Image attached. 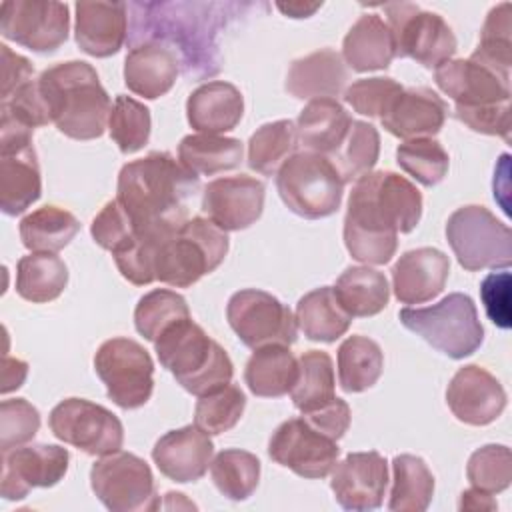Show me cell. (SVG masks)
I'll use <instances>...</instances> for the list:
<instances>
[{"mask_svg": "<svg viewBox=\"0 0 512 512\" xmlns=\"http://www.w3.org/2000/svg\"><path fill=\"white\" fill-rule=\"evenodd\" d=\"M244 146L220 134H188L178 144V160L196 176H214L242 164Z\"/></svg>", "mask_w": 512, "mask_h": 512, "instance_id": "obj_34", "label": "cell"}, {"mask_svg": "<svg viewBox=\"0 0 512 512\" xmlns=\"http://www.w3.org/2000/svg\"><path fill=\"white\" fill-rule=\"evenodd\" d=\"M348 82V68L332 48H322L294 60L286 74V92L294 98H334L344 92Z\"/></svg>", "mask_w": 512, "mask_h": 512, "instance_id": "obj_28", "label": "cell"}, {"mask_svg": "<svg viewBox=\"0 0 512 512\" xmlns=\"http://www.w3.org/2000/svg\"><path fill=\"white\" fill-rule=\"evenodd\" d=\"M296 144L298 136L292 120L262 124L248 140V166L258 174L274 176L294 154Z\"/></svg>", "mask_w": 512, "mask_h": 512, "instance_id": "obj_43", "label": "cell"}, {"mask_svg": "<svg viewBox=\"0 0 512 512\" xmlns=\"http://www.w3.org/2000/svg\"><path fill=\"white\" fill-rule=\"evenodd\" d=\"M68 462V450L58 444H30L2 450V498L22 500L32 488L58 484L68 470Z\"/></svg>", "mask_w": 512, "mask_h": 512, "instance_id": "obj_17", "label": "cell"}, {"mask_svg": "<svg viewBox=\"0 0 512 512\" xmlns=\"http://www.w3.org/2000/svg\"><path fill=\"white\" fill-rule=\"evenodd\" d=\"M314 428H318L322 434L334 438V440H340L348 426H350V406L342 400V398H334L332 402H328L326 406L314 410V412H308V414H302Z\"/></svg>", "mask_w": 512, "mask_h": 512, "instance_id": "obj_55", "label": "cell"}, {"mask_svg": "<svg viewBox=\"0 0 512 512\" xmlns=\"http://www.w3.org/2000/svg\"><path fill=\"white\" fill-rule=\"evenodd\" d=\"M266 186L248 174L224 176L202 190V212L224 232L250 228L264 210Z\"/></svg>", "mask_w": 512, "mask_h": 512, "instance_id": "obj_18", "label": "cell"}, {"mask_svg": "<svg viewBox=\"0 0 512 512\" xmlns=\"http://www.w3.org/2000/svg\"><path fill=\"white\" fill-rule=\"evenodd\" d=\"M398 166L422 186H436L444 180L450 158L434 138H412L396 148Z\"/></svg>", "mask_w": 512, "mask_h": 512, "instance_id": "obj_48", "label": "cell"}, {"mask_svg": "<svg viewBox=\"0 0 512 512\" xmlns=\"http://www.w3.org/2000/svg\"><path fill=\"white\" fill-rule=\"evenodd\" d=\"M334 294L352 318H368L386 308L390 286L380 270L370 266H350L338 276Z\"/></svg>", "mask_w": 512, "mask_h": 512, "instance_id": "obj_35", "label": "cell"}, {"mask_svg": "<svg viewBox=\"0 0 512 512\" xmlns=\"http://www.w3.org/2000/svg\"><path fill=\"white\" fill-rule=\"evenodd\" d=\"M404 90L400 82L388 76H374V78H360L352 82L344 90V102L352 106L354 112L374 118L384 116L392 100Z\"/></svg>", "mask_w": 512, "mask_h": 512, "instance_id": "obj_50", "label": "cell"}, {"mask_svg": "<svg viewBox=\"0 0 512 512\" xmlns=\"http://www.w3.org/2000/svg\"><path fill=\"white\" fill-rule=\"evenodd\" d=\"M48 426L52 434L90 456L118 452L124 444V428L116 414L86 398H66L58 402Z\"/></svg>", "mask_w": 512, "mask_h": 512, "instance_id": "obj_14", "label": "cell"}, {"mask_svg": "<svg viewBox=\"0 0 512 512\" xmlns=\"http://www.w3.org/2000/svg\"><path fill=\"white\" fill-rule=\"evenodd\" d=\"M236 4L214 2H132L130 46L158 42L178 48L184 72L204 78L220 70L216 36ZM174 52V50H172Z\"/></svg>", "mask_w": 512, "mask_h": 512, "instance_id": "obj_3", "label": "cell"}, {"mask_svg": "<svg viewBox=\"0 0 512 512\" xmlns=\"http://www.w3.org/2000/svg\"><path fill=\"white\" fill-rule=\"evenodd\" d=\"M96 498L112 512H152L160 508L156 484L146 460L132 452H112L90 468Z\"/></svg>", "mask_w": 512, "mask_h": 512, "instance_id": "obj_12", "label": "cell"}, {"mask_svg": "<svg viewBox=\"0 0 512 512\" xmlns=\"http://www.w3.org/2000/svg\"><path fill=\"white\" fill-rule=\"evenodd\" d=\"M74 38L82 52L94 58H108L120 52L128 38L126 2H76Z\"/></svg>", "mask_w": 512, "mask_h": 512, "instance_id": "obj_23", "label": "cell"}, {"mask_svg": "<svg viewBox=\"0 0 512 512\" xmlns=\"http://www.w3.org/2000/svg\"><path fill=\"white\" fill-rule=\"evenodd\" d=\"M468 482L488 494L506 490L512 482V454L504 444H486L474 450L466 464Z\"/></svg>", "mask_w": 512, "mask_h": 512, "instance_id": "obj_49", "label": "cell"}, {"mask_svg": "<svg viewBox=\"0 0 512 512\" xmlns=\"http://www.w3.org/2000/svg\"><path fill=\"white\" fill-rule=\"evenodd\" d=\"M0 32L32 52H56L68 38V4L54 0H8L0 8Z\"/></svg>", "mask_w": 512, "mask_h": 512, "instance_id": "obj_15", "label": "cell"}, {"mask_svg": "<svg viewBox=\"0 0 512 512\" xmlns=\"http://www.w3.org/2000/svg\"><path fill=\"white\" fill-rule=\"evenodd\" d=\"M276 190L290 212L320 220L338 212L344 182L326 156L302 150L294 152L276 172Z\"/></svg>", "mask_w": 512, "mask_h": 512, "instance_id": "obj_8", "label": "cell"}, {"mask_svg": "<svg viewBox=\"0 0 512 512\" xmlns=\"http://www.w3.org/2000/svg\"><path fill=\"white\" fill-rule=\"evenodd\" d=\"M338 382L344 392H364L382 376L384 354L368 336H348L338 346Z\"/></svg>", "mask_w": 512, "mask_h": 512, "instance_id": "obj_38", "label": "cell"}, {"mask_svg": "<svg viewBox=\"0 0 512 512\" xmlns=\"http://www.w3.org/2000/svg\"><path fill=\"white\" fill-rule=\"evenodd\" d=\"M42 194L34 146L0 152V208L6 216L26 212Z\"/></svg>", "mask_w": 512, "mask_h": 512, "instance_id": "obj_29", "label": "cell"}, {"mask_svg": "<svg viewBox=\"0 0 512 512\" xmlns=\"http://www.w3.org/2000/svg\"><path fill=\"white\" fill-rule=\"evenodd\" d=\"M270 458L302 478H324L338 462V440L322 434L304 416L284 420L270 436Z\"/></svg>", "mask_w": 512, "mask_h": 512, "instance_id": "obj_16", "label": "cell"}, {"mask_svg": "<svg viewBox=\"0 0 512 512\" xmlns=\"http://www.w3.org/2000/svg\"><path fill=\"white\" fill-rule=\"evenodd\" d=\"M470 60L490 68L500 78L510 82L512 66V8L508 2L494 6L480 30L478 48Z\"/></svg>", "mask_w": 512, "mask_h": 512, "instance_id": "obj_42", "label": "cell"}, {"mask_svg": "<svg viewBox=\"0 0 512 512\" xmlns=\"http://www.w3.org/2000/svg\"><path fill=\"white\" fill-rule=\"evenodd\" d=\"M434 496V476L428 464L414 454H398L392 460V490L388 510L424 512Z\"/></svg>", "mask_w": 512, "mask_h": 512, "instance_id": "obj_37", "label": "cell"}, {"mask_svg": "<svg viewBox=\"0 0 512 512\" xmlns=\"http://www.w3.org/2000/svg\"><path fill=\"white\" fill-rule=\"evenodd\" d=\"M228 234L204 216L188 218L156 254V280L188 288L214 272L228 254Z\"/></svg>", "mask_w": 512, "mask_h": 512, "instance_id": "obj_6", "label": "cell"}, {"mask_svg": "<svg viewBox=\"0 0 512 512\" xmlns=\"http://www.w3.org/2000/svg\"><path fill=\"white\" fill-rule=\"evenodd\" d=\"M298 376V358L288 346L270 344L256 348L244 368V382L254 396L280 398L288 394Z\"/></svg>", "mask_w": 512, "mask_h": 512, "instance_id": "obj_32", "label": "cell"}, {"mask_svg": "<svg viewBox=\"0 0 512 512\" xmlns=\"http://www.w3.org/2000/svg\"><path fill=\"white\" fill-rule=\"evenodd\" d=\"M226 318L240 342L252 350L282 344L290 346L298 338V324L292 310L264 290L246 288L230 296Z\"/></svg>", "mask_w": 512, "mask_h": 512, "instance_id": "obj_13", "label": "cell"}, {"mask_svg": "<svg viewBox=\"0 0 512 512\" xmlns=\"http://www.w3.org/2000/svg\"><path fill=\"white\" fill-rule=\"evenodd\" d=\"M460 510H496L498 504L496 500L492 498V494L484 492V490H478V488H470V490H464L460 494V504H458Z\"/></svg>", "mask_w": 512, "mask_h": 512, "instance_id": "obj_58", "label": "cell"}, {"mask_svg": "<svg viewBox=\"0 0 512 512\" xmlns=\"http://www.w3.org/2000/svg\"><path fill=\"white\" fill-rule=\"evenodd\" d=\"M90 234L100 248L116 252L134 238L136 228L128 218L126 210L114 198L106 202L104 208L96 214V218L90 224Z\"/></svg>", "mask_w": 512, "mask_h": 512, "instance_id": "obj_52", "label": "cell"}, {"mask_svg": "<svg viewBox=\"0 0 512 512\" xmlns=\"http://www.w3.org/2000/svg\"><path fill=\"white\" fill-rule=\"evenodd\" d=\"M322 4H302V2H288V4H282V2H278L276 4V8L278 10H282L286 16H290V18H308V16H312L318 8H320Z\"/></svg>", "mask_w": 512, "mask_h": 512, "instance_id": "obj_59", "label": "cell"}, {"mask_svg": "<svg viewBox=\"0 0 512 512\" xmlns=\"http://www.w3.org/2000/svg\"><path fill=\"white\" fill-rule=\"evenodd\" d=\"M446 404L460 422L486 426L504 412L506 392L500 380L486 368L466 364L452 376L446 388Z\"/></svg>", "mask_w": 512, "mask_h": 512, "instance_id": "obj_20", "label": "cell"}, {"mask_svg": "<svg viewBox=\"0 0 512 512\" xmlns=\"http://www.w3.org/2000/svg\"><path fill=\"white\" fill-rule=\"evenodd\" d=\"M246 408V396L240 386L228 382L208 394L198 396L194 406V424L206 434H222L238 424Z\"/></svg>", "mask_w": 512, "mask_h": 512, "instance_id": "obj_46", "label": "cell"}, {"mask_svg": "<svg viewBox=\"0 0 512 512\" xmlns=\"http://www.w3.org/2000/svg\"><path fill=\"white\" fill-rule=\"evenodd\" d=\"M180 72L178 56L164 44L142 42L128 50L124 60V84L130 92L156 100L170 92Z\"/></svg>", "mask_w": 512, "mask_h": 512, "instance_id": "obj_26", "label": "cell"}, {"mask_svg": "<svg viewBox=\"0 0 512 512\" xmlns=\"http://www.w3.org/2000/svg\"><path fill=\"white\" fill-rule=\"evenodd\" d=\"M450 260L432 246L404 252L392 266V290L402 304H424L436 298L448 280Z\"/></svg>", "mask_w": 512, "mask_h": 512, "instance_id": "obj_24", "label": "cell"}, {"mask_svg": "<svg viewBox=\"0 0 512 512\" xmlns=\"http://www.w3.org/2000/svg\"><path fill=\"white\" fill-rule=\"evenodd\" d=\"M342 58L356 72L388 68L396 54L386 20L378 14L360 16L344 36Z\"/></svg>", "mask_w": 512, "mask_h": 512, "instance_id": "obj_31", "label": "cell"}, {"mask_svg": "<svg viewBox=\"0 0 512 512\" xmlns=\"http://www.w3.org/2000/svg\"><path fill=\"white\" fill-rule=\"evenodd\" d=\"M68 284V268L54 252H32L16 264V292L32 304L56 300Z\"/></svg>", "mask_w": 512, "mask_h": 512, "instance_id": "obj_36", "label": "cell"}, {"mask_svg": "<svg viewBox=\"0 0 512 512\" xmlns=\"http://www.w3.org/2000/svg\"><path fill=\"white\" fill-rule=\"evenodd\" d=\"M422 194L404 176L378 170L354 182L344 216V244L358 262L388 264L398 248V234L416 228Z\"/></svg>", "mask_w": 512, "mask_h": 512, "instance_id": "obj_1", "label": "cell"}, {"mask_svg": "<svg viewBox=\"0 0 512 512\" xmlns=\"http://www.w3.org/2000/svg\"><path fill=\"white\" fill-rule=\"evenodd\" d=\"M28 374V364L18 360V358H4V374H2V380H4V386H2V394H8L10 390L14 388H20L24 378Z\"/></svg>", "mask_w": 512, "mask_h": 512, "instance_id": "obj_57", "label": "cell"}, {"mask_svg": "<svg viewBox=\"0 0 512 512\" xmlns=\"http://www.w3.org/2000/svg\"><path fill=\"white\" fill-rule=\"evenodd\" d=\"M380 156V134L364 120H352L340 146L326 158L340 174L342 182H356L376 166Z\"/></svg>", "mask_w": 512, "mask_h": 512, "instance_id": "obj_41", "label": "cell"}, {"mask_svg": "<svg viewBox=\"0 0 512 512\" xmlns=\"http://www.w3.org/2000/svg\"><path fill=\"white\" fill-rule=\"evenodd\" d=\"M154 350L160 364L194 396L208 394L234 376L228 352L190 316L170 324L154 340Z\"/></svg>", "mask_w": 512, "mask_h": 512, "instance_id": "obj_5", "label": "cell"}, {"mask_svg": "<svg viewBox=\"0 0 512 512\" xmlns=\"http://www.w3.org/2000/svg\"><path fill=\"white\" fill-rule=\"evenodd\" d=\"M214 456L210 434L196 424L182 426L160 436L152 448V460L158 470L180 484L200 480Z\"/></svg>", "mask_w": 512, "mask_h": 512, "instance_id": "obj_22", "label": "cell"}, {"mask_svg": "<svg viewBox=\"0 0 512 512\" xmlns=\"http://www.w3.org/2000/svg\"><path fill=\"white\" fill-rule=\"evenodd\" d=\"M94 370L106 386L108 398L124 408L144 406L154 390V362L148 350L124 336L100 344L94 354Z\"/></svg>", "mask_w": 512, "mask_h": 512, "instance_id": "obj_11", "label": "cell"}, {"mask_svg": "<svg viewBox=\"0 0 512 512\" xmlns=\"http://www.w3.org/2000/svg\"><path fill=\"white\" fill-rule=\"evenodd\" d=\"M398 318L406 330L454 360L474 354L484 340L476 304L462 292H452L426 308H402Z\"/></svg>", "mask_w": 512, "mask_h": 512, "instance_id": "obj_7", "label": "cell"}, {"mask_svg": "<svg viewBox=\"0 0 512 512\" xmlns=\"http://www.w3.org/2000/svg\"><path fill=\"white\" fill-rule=\"evenodd\" d=\"M212 482L230 500H246L254 494L260 480V460L246 450L226 448L210 462Z\"/></svg>", "mask_w": 512, "mask_h": 512, "instance_id": "obj_44", "label": "cell"}, {"mask_svg": "<svg viewBox=\"0 0 512 512\" xmlns=\"http://www.w3.org/2000/svg\"><path fill=\"white\" fill-rule=\"evenodd\" d=\"M198 190L200 176L170 152H150L120 168L116 200L136 232L166 238L188 220Z\"/></svg>", "mask_w": 512, "mask_h": 512, "instance_id": "obj_2", "label": "cell"}, {"mask_svg": "<svg viewBox=\"0 0 512 512\" xmlns=\"http://www.w3.org/2000/svg\"><path fill=\"white\" fill-rule=\"evenodd\" d=\"M434 82L460 108L510 102V82L470 58L444 62L434 70Z\"/></svg>", "mask_w": 512, "mask_h": 512, "instance_id": "obj_21", "label": "cell"}, {"mask_svg": "<svg viewBox=\"0 0 512 512\" xmlns=\"http://www.w3.org/2000/svg\"><path fill=\"white\" fill-rule=\"evenodd\" d=\"M454 116L474 132L500 136L510 142V102L488 104L478 108L454 106Z\"/></svg>", "mask_w": 512, "mask_h": 512, "instance_id": "obj_53", "label": "cell"}, {"mask_svg": "<svg viewBox=\"0 0 512 512\" xmlns=\"http://www.w3.org/2000/svg\"><path fill=\"white\" fill-rule=\"evenodd\" d=\"M290 396L302 414L314 412L336 398L334 364L328 352L308 350L298 358V376Z\"/></svg>", "mask_w": 512, "mask_h": 512, "instance_id": "obj_39", "label": "cell"}, {"mask_svg": "<svg viewBox=\"0 0 512 512\" xmlns=\"http://www.w3.org/2000/svg\"><path fill=\"white\" fill-rule=\"evenodd\" d=\"M150 110L132 96L118 94L108 118V130L122 154H134L150 140Z\"/></svg>", "mask_w": 512, "mask_h": 512, "instance_id": "obj_47", "label": "cell"}, {"mask_svg": "<svg viewBox=\"0 0 512 512\" xmlns=\"http://www.w3.org/2000/svg\"><path fill=\"white\" fill-rule=\"evenodd\" d=\"M78 218L58 206H42L20 220L22 244L32 252H58L78 234Z\"/></svg>", "mask_w": 512, "mask_h": 512, "instance_id": "obj_40", "label": "cell"}, {"mask_svg": "<svg viewBox=\"0 0 512 512\" xmlns=\"http://www.w3.org/2000/svg\"><path fill=\"white\" fill-rule=\"evenodd\" d=\"M350 124V114L336 98L310 100L296 120L298 144L304 152L328 156L340 146Z\"/></svg>", "mask_w": 512, "mask_h": 512, "instance_id": "obj_30", "label": "cell"}, {"mask_svg": "<svg viewBox=\"0 0 512 512\" xmlns=\"http://www.w3.org/2000/svg\"><path fill=\"white\" fill-rule=\"evenodd\" d=\"M244 114L240 90L224 80L200 84L186 100L188 124L200 134H224L238 126Z\"/></svg>", "mask_w": 512, "mask_h": 512, "instance_id": "obj_27", "label": "cell"}, {"mask_svg": "<svg viewBox=\"0 0 512 512\" xmlns=\"http://www.w3.org/2000/svg\"><path fill=\"white\" fill-rule=\"evenodd\" d=\"M388 486V462L376 452H350L332 468L330 488L344 510L368 512L382 506Z\"/></svg>", "mask_w": 512, "mask_h": 512, "instance_id": "obj_19", "label": "cell"}, {"mask_svg": "<svg viewBox=\"0 0 512 512\" xmlns=\"http://www.w3.org/2000/svg\"><path fill=\"white\" fill-rule=\"evenodd\" d=\"M36 82L52 124L64 136L94 140L104 134L112 102L92 64L60 62L46 68Z\"/></svg>", "mask_w": 512, "mask_h": 512, "instance_id": "obj_4", "label": "cell"}, {"mask_svg": "<svg viewBox=\"0 0 512 512\" xmlns=\"http://www.w3.org/2000/svg\"><path fill=\"white\" fill-rule=\"evenodd\" d=\"M510 286L512 276L508 268L502 272H490L480 284V300L486 316L502 330L510 328Z\"/></svg>", "mask_w": 512, "mask_h": 512, "instance_id": "obj_54", "label": "cell"}, {"mask_svg": "<svg viewBox=\"0 0 512 512\" xmlns=\"http://www.w3.org/2000/svg\"><path fill=\"white\" fill-rule=\"evenodd\" d=\"M186 298L168 288H156L144 294L134 308V326L144 340L154 342L170 324L188 318Z\"/></svg>", "mask_w": 512, "mask_h": 512, "instance_id": "obj_45", "label": "cell"}, {"mask_svg": "<svg viewBox=\"0 0 512 512\" xmlns=\"http://www.w3.org/2000/svg\"><path fill=\"white\" fill-rule=\"evenodd\" d=\"M296 324L308 340L330 344L348 332L352 316L342 308L332 286H320L298 300Z\"/></svg>", "mask_w": 512, "mask_h": 512, "instance_id": "obj_33", "label": "cell"}, {"mask_svg": "<svg viewBox=\"0 0 512 512\" xmlns=\"http://www.w3.org/2000/svg\"><path fill=\"white\" fill-rule=\"evenodd\" d=\"M40 428V412L24 398L2 400L0 404V448L8 450L30 442Z\"/></svg>", "mask_w": 512, "mask_h": 512, "instance_id": "obj_51", "label": "cell"}, {"mask_svg": "<svg viewBox=\"0 0 512 512\" xmlns=\"http://www.w3.org/2000/svg\"><path fill=\"white\" fill-rule=\"evenodd\" d=\"M384 12L398 58H412L436 70L456 54V36L440 14L412 2L386 4Z\"/></svg>", "mask_w": 512, "mask_h": 512, "instance_id": "obj_10", "label": "cell"}, {"mask_svg": "<svg viewBox=\"0 0 512 512\" xmlns=\"http://www.w3.org/2000/svg\"><path fill=\"white\" fill-rule=\"evenodd\" d=\"M2 54V100L8 98L12 92H16L26 82L34 80V66L28 58L12 52L6 44L0 46Z\"/></svg>", "mask_w": 512, "mask_h": 512, "instance_id": "obj_56", "label": "cell"}, {"mask_svg": "<svg viewBox=\"0 0 512 512\" xmlns=\"http://www.w3.org/2000/svg\"><path fill=\"white\" fill-rule=\"evenodd\" d=\"M446 240L468 272L508 268L512 262V232L484 206L468 204L454 210L446 222Z\"/></svg>", "mask_w": 512, "mask_h": 512, "instance_id": "obj_9", "label": "cell"}, {"mask_svg": "<svg viewBox=\"0 0 512 512\" xmlns=\"http://www.w3.org/2000/svg\"><path fill=\"white\" fill-rule=\"evenodd\" d=\"M448 104L434 90L404 88L380 118L382 126L396 138H432L446 122Z\"/></svg>", "mask_w": 512, "mask_h": 512, "instance_id": "obj_25", "label": "cell"}]
</instances>
